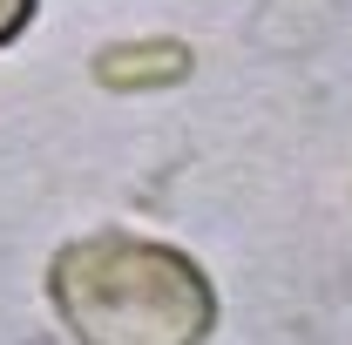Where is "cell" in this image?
Segmentation results:
<instances>
[{
    "instance_id": "obj_2",
    "label": "cell",
    "mask_w": 352,
    "mask_h": 345,
    "mask_svg": "<svg viewBox=\"0 0 352 345\" xmlns=\"http://www.w3.org/2000/svg\"><path fill=\"white\" fill-rule=\"evenodd\" d=\"M34 7H41V0H0V47L28 34V21H34Z\"/></svg>"
},
{
    "instance_id": "obj_1",
    "label": "cell",
    "mask_w": 352,
    "mask_h": 345,
    "mask_svg": "<svg viewBox=\"0 0 352 345\" xmlns=\"http://www.w3.org/2000/svg\"><path fill=\"white\" fill-rule=\"evenodd\" d=\"M47 304L75 345H210L217 285L163 237L88 230L47 258Z\"/></svg>"
}]
</instances>
